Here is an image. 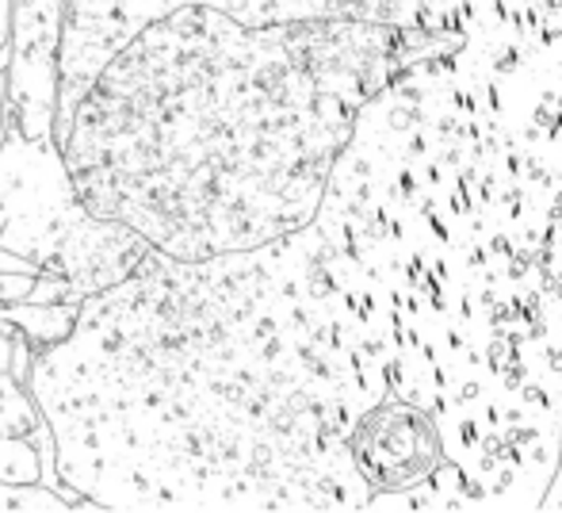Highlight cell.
Wrapping results in <instances>:
<instances>
[{
  "label": "cell",
  "mask_w": 562,
  "mask_h": 513,
  "mask_svg": "<svg viewBox=\"0 0 562 513\" xmlns=\"http://www.w3.org/2000/svg\"><path fill=\"white\" fill-rule=\"evenodd\" d=\"M348 77L318 23L184 4L108 62L61 146L81 200L154 249L245 254L314 226L348 149Z\"/></svg>",
  "instance_id": "obj_1"
},
{
  "label": "cell",
  "mask_w": 562,
  "mask_h": 513,
  "mask_svg": "<svg viewBox=\"0 0 562 513\" xmlns=\"http://www.w3.org/2000/svg\"><path fill=\"white\" fill-rule=\"evenodd\" d=\"M0 246L74 280L85 299L123 283L154 249L138 231L81 200L54 134L31 138L12 123L0 142Z\"/></svg>",
  "instance_id": "obj_2"
},
{
  "label": "cell",
  "mask_w": 562,
  "mask_h": 513,
  "mask_svg": "<svg viewBox=\"0 0 562 513\" xmlns=\"http://www.w3.org/2000/svg\"><path fill=\"white\" fill-rule=\"evenodd\" d=\"M46 425L35 394L12 372L0 376V479L4 483H38V430Z\"/></svg>",
  "instance_id": "obj_3"
},
{
  "label": "cell",
  "mask_w": 562,
  "mask_h": 513,
  "mask_svg": "<svg viewBox=\"0 0 562 513\" xmlns=\"http://www.w3.org/2000/svg\"><path fill=\"white\" fill-rule=\"evenodd\" d=\"M81 306L85 303H31V299H23V303L0 306V326L8 334H23L35 345V353H43L74 337L77 322H81Z\"/></svg>",
  "instance_id": "obj_4"
},
{
  "label": "cell",
  "mask_w": 562,
  "mask_h": 513,
  "mask_svg": "<svg viewBox=\"0 0 562 513\" xmlns=\"http://www.w3.org/2000/svg\"><path fill=\"white\" fill-rule=\"evenodd\" d=\"M0 510H12V513H20V510L66 513L74 506H69V502L46 483H4V479H0Z\"/></svg>",
  "instance_id": "obj_5"
},
{
  "label": "cell",
  "mask_w": 562,
  "mask_h": 513,
  "mask_svg": "<svg viewBox=\"0 0 562 513\" xmlns=\"http://www.w3.org/2000/svg\"><path fill=\"white\" fill-rule=\"evenodd\" d=\"M38 276H23V272H0V306L8 303H23L31 299V288H35Z\"/></svg>",
  "instance_id": "obj_6"
},
{
  "label": "cell",
  "mask_w": 562,
  "mask_h": 513,
  "mask_svg": "<svg viewBox=\"0 0 562 513\" xmlns=\"http://www.w3.org/2000/svg\"><path fill=\"white\" fill-rule=\"evenodd\" d=\"M8 66H12V46L0 54V142L8 134V123H12V104H8Z\"/></svg>",
  "instance_id": "obj_7"
}]
</instances>
